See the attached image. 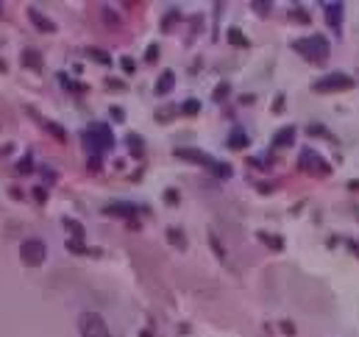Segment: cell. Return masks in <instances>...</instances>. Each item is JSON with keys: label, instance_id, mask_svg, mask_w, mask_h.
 <instances>
[{"label": "cell", "instance_id": "cell-1", "mask_svg": "<svg viewBox=\"0 0 359 337\" xmlns=\"http://www.w3.org/2000/svg\"><path fill=\"white\" fill-rule=\"evenodd\" d=\"M292 48H295L301 56H306L309 62H315V64H323L326 59H329V42H326L323 36H306V39H298V42H292Z\"/></svg>", "mask_w": 359, "mask_h": 337}, {"label": "cell", "instance_id": "cell-2", "mask_svg": "<svg viewBox=\"0 0 359 337\" xmlns=\"http://www.w3.org/2000/svg\"><path fill=\"white\" fill-rule=\"evenodd\" d=\"M78 329H81V337H112L106 321L98 312H81L78 315Z\"/></svg>", "mask_w": 359, "mask_h": 337}, {"label": "cell", "instance_id": "cell-3", "mask_svg": "<svg viewBox=\"0 0 359 337\" xmlns=\"http://www.w3.org/2000/svg\"><path fill=\"white\" fill-rule=\"evenodd\" d=\"M45 256H48V248H45V243H42V240L31 237V240H25V243L20 246V259L25 262V265H31V267L42 265V262H45Z\"/></svg>", "mask_w": 359, "mask_h": 337}, {"label": "cell", "instance_id": "cell-4", "mask_svg": "<svg viewBox=\"0 0 359 337\" xmlns=\"http://www.w3.org/2000/svg\"><path fill=\"white\" fill-rule=\"evenodd\" d=\"M354 86V78L345 76V73H331V76H323L315 81V92H343V89H351Z\"/></svg>", "mask_w": 359, "mask_h": 337}, {"label": "cell", "instance_id": "cell-5", "mask_svg": "<svg viewBox=\"0 0 359 337\" xmlns=\"http://www.w3.org/2000/svg\"><path fill=\"white\" fill-rule=\"evenodd\" d=\"M84 140L92 142L95 151H106V148L114 145V134H112V128L106 126V123H95V126H89V131H86Z\"/></svg>", "mask_w": 359, "mask_h": 337}, {"label": "cell", "instance_id": "cell-6", "mask_svg": "<svg viewBox=\"0 0 359 337\" xmlns=\"http://www.w3.org/2000/svg\"><path fill=\"white\" fill-rule=\"evenodd\" d=\"M106 215H114V218H137V206L134 204H123V201H117V204H109L106 206Z\"/></svg>", "mask_w": 359, "mask_h": 337}, {"label": "cell", "instance_id": "cell-7", "mask_svg": "<svg viewBox=\"0 0 359 337\" xmlns=\"http://www.w3.org/2000/svg\"><path fill=\"white\" fill-rule=\"evenodd\" d=\"M22 67H28V70H42V53L34 48H25L22 50Z\"/></svg>", "mask_w": 359, "mask_h": 337}, {"label": "cell", "instance_id": "cell-8", "mask_svg": "<svg viewBox=\"0 0 359 337\" xmlns=\"http://www.w3.org/2000/svg\"><path fill=\"white\" fill-rule=\"evenodd\" d=\"M28 17H31V22H34L36 28H39V31H45V34H48V31H56V25H53V22H50L45 14H39L36 8H28Z\"/></svg>", "mask_w": 359, "mask_h": 337}, {"label": "cell", "instance_id": "cell-9", "mask_svg": "<svg viewBox=\"0 0 359 337\" xmlns=\"http://www.w3.org/2000/svg\"><path fill=\"white\" fill-rule=\"evenodd\" d=\"M292 142H295V128L292 126L282 128V131L273 137V148H284V145H292Z\"/></svg>", "mask_w": 359, "mask_h": 337}, {"label": "cell", "instance_id": "cell-10", "mask_svg": "<svg viewBox=\"0 0 359 337\" xmlns=\"http://www.w3.org/2000/svg\"><path fill=\"white\" fill-rule=\"evenodd\" d=\"M173 84H176L173 70H164L162 76H159V81H156V92H159V95H167V92L173 89Z\"/></svg>", "mask_w": 359, "mask_h": 337}, {"label": "cell", "instance_id": "cell-11", "mask_svg": "<svg viewBox=\"0 0 359 337\" xmlns=\"http://www.w3.org/2000/svg\"><path fill=\"white\" fill-rule=\"evenodd\" d=\"M301 168H320L323 173H329V165H326V162L320 159V156L309 154V151H306V154L301 156Z\"/></svg>", "mask_w": 359, "mask_h": 337}, {"label": "cell", "instance_id": "cell-12", "mask_svg": "<svg viewBox=\"0 0 359 337\" xmlns=\"http://www.w3.org/2000/svg\"><path fill=\"white\" fill-rule=\"evenodd\" d=\"M326 14H329V25L340 28V14H343V6H340V3H326Z\"/></svg>", "mask_w": 359, "mask_h": 337}, {"label": "cell", "instance_id": "cell-13", "mask_svg": "<svg viewBox=\"0 0 359 337\" xmlns=\"http://www.w3.org/2000/svg\"><path fill=\"white\" fill-rule=\"evenodd\" d=\"M248 145V134L242 131H231V137H228V148H234V151H239V148Z\"/></svg>", "mask_w": 359, "mask_h": 337}, {"label": "cell", "instance_id": "cell-14", "mask_svg": "<svg viewBox=\"0 0 359 337\" xmlns=\"http://www.w3.org/2000/svg\"><path fill=\"white\" fill-rule=\"evenodd\" d=\"M228 39H231L234 45H239V48H245V45H248L245 34H242V31H239V28H228Z\"/></svg>", "mask_w": 359, "mask_h": 337}, {"label": "cell", "instance_id": "cell-15", "mask_svg": "<svg viewBox=\"0 0 359 337\" xmlns=\"http://www.w3.org/2000/svg\"><path fill=\"white\" fill-rule=\"evenodd\" d=\"M86 53H89L92 59H98L100 64H112V56H109L106 50H100V48H89V50H86Z\"/></svg>", "mask_w": 359, "mask_h": 337}, {"label": "cell", "instance_id": "cell-16", "mask_svg": "<svg viewBox=\"0 0 359 337\" xmlns=\"http://www.w3.org/2000/svg\"><path fill=\"white\" fill-rule=\"evenodd\" d=\"M259 237H262V240H265V243H268V246H270V248H273V251H282V248H284L282 237H270V234H265V232H262V234H259Z\"/></svg>", "mask_w": 359, "mask_h": 337}, {"label": "cell", "instance_id": "cell-17", "mask_svg": "<svg viewBox=\"0 0 359 337\" xmlns=\"http://www.w3.org/2000/svg\"><path fill=\"white\" fill-rule=\"evenodd\" d=\"M167 237H170V243L176 248H184V234L178 232V229H167Z\"/></svg>", "mask_w": 359, "mask_h": 337}, {"label": "cell", "instance_id": "cell-18", "mask_svg": "<svg viewBox=\"0 0 359 337\" xmlns=\"http://www.w3.org/2000/svg\"><path fill=\"white\" fill-rule=\"evenodd\" d=\"M198 109H201V103H198L195 98L184 100V106H181V112H184V114H198Z\"/></svg>", "mask_w": 359, "mask_h": 337}, {"label": "cell", "instance_id": "cell-19", "mask_svg": "<svg viewBox=\"0 0 359 337\" xmlns=\"http://www.w3.org/2000/svg\"><path fill=\"white\" fill-rule=\"evenodd\" d=\"M64 226H67V229H70L72 234H75V240H84V229H81V226H78L75 220H64Z\"/></svg>", "mask_w": 359, "mask_h": 337}, {"label": "cell", "instance_id": "cell-20", "mask_svg": "<svg viewBox=\"0 0 359 337\" xmlns=\"http://www.w3.org/2000/svg\"><path fill=\"white\" fill-rule=\"evenodd\" d=\"M45 128H48V131L53 134L56 140H64V131H62V126H59V123H45Z\"/></svg>", "mask_w": 359, "mask_h": 337}, {"label": "cell", "instance_id": "cell-21", "mask_svg": "<svg viewBox=\"0 0 359 337\" xmlns=\"http://www.w3.org/2000/svg\"><path fill=\"white\" fill-rule=\"evenodd\" d=\"M31 168H34V162H31V156H25V159L17 165V173H22V176H25V173H31Z\"/></svg>", "mask_w": 359, "mask_h": 337}, {"label": "cell", "instance_id": "cell-22", "mask_svg": "<svg viewBox=\"0 0 359 337\" xmlns=\"http://www.w3.org/2000/svg\"><path fill=\"white\" fill-rule=\"evenodd\" d=\"M128 145L134 148L131 154H142V151H140V148H142V140H140V137H134V134H131V137H128Z\"/></svg>", "mask_w": 359, "mask_h": 337}, {"label": "cell", "instance_id": "cell-23", "mask_svg": "<svg viewBox=\"0 0 359 337\" xmlns=\"http://www.w3.org/2000/svg\"><path fill=\"white\" fill-rule=\"evenodd\" d=\"M225 95H228V84H220L217 89H215V95H212V98H215V100H223Z\"/></svg>", "mask_w": 359, "mask_h": 337}, {"label": "cell", "instance_id": "cell-24", "mask_svg": "<svg viewBox=\"0 0 359 337\" xmlns=\"http://www.w3.org/2000/svg\"><path fill=\"white\" fill-rule=\"evenodd\" d=\"M67 248H70V251H75V253H86V248L81 246L78 240H67Z\"/></svg>", "mask_w": 359, "mask_h": 337}, {"label": "cell", "instance_id": "cell-25", "mask_svg": "<svg viewBox=\"0 0 359 337\" xmlns=\"http://www.w3.org/2000/svg\"><path fill=\"white\" fill-rule=\"evenodd\" d=\"M156 56H159V45H150L148 53H145V59H148V62H156Z\"/></svg>", "mask_w": 359, "mask_h": 337}, {"label": "cell", "instance_id": "cell-26", "mask_svg": "<svg viewBox=\"0 0 359 337\" xmlns=\"http://www.w3.org/2000/svg\"><path fill=\"white\" fill-rule=\"evenodd\" d=\"M292 17H295L298 22H309V14H306L303 8H295V11H292Z\"/></svg>", "mask_w": 359, "mask_h": 337}, {"label": "cell", "instance_id": "cell-27", "mask_svg": "<svg viewBox=\"0 0 359 337\" xmlns=\"http://www.w3.org/2000/svg\"><path fill=\"white\" fill-rule=\"evenodd\" d=\"M123 70H126V73H134V59H123Z\"/></svg>", "mask_w": 359, "mask_h": 337}, {"label": "cell", "instance_id": "cell-28", "mask_svg": "<svg viewBox=\"0 0 359 337\" xmlns=\"http://www.w3.org/2000/svg\"><path fill=\"white\" fill-rule=\"evenodd\" d=\"M103 14H106V22H109V25H112V22H114V25H117V14H112V11H109V8H103Z\"/></svg>", "mask_w": 359, "mask_h": 337}, {"label": "cell", "instance_id": "cell-29", "mask_svg": "<svg viewBox=\"0 0 359 337\" xmlns=\"http://www.w3.org/2000/svg\"><path fill=\"white\" fill-rule=\"evenodd\" d=\"M106 84H109V86H117V89H126V84H123V81H117V78H109Z\"/></svg>", "mask_w": 359, "mask_h": 337}, {"label": "cell", "instance_id": "cell-30", "mask_svg": "<svg viewBox=\"0 0 359 337\" xmlns=\"http://www.w3.org/2000/svg\"><path fill=\"white\" fill-rule=\"evenodd\" d=\"M212 246H215V251H217L220 256H225V251H223V248H220V243H217V237H215V234H212Z\"/></svg>", "mask_w": 359, "mask_h": 337}, {"label": "cell", "instance_id": "cell-31", "mask_svg": "<svg viewBox=\"0 0 359 337\" xmlns=\"http://www.w3.org/2000/svg\"><path fill=\"white\" fill-rule=\"evenodd\" d=\"M34 195H36V201H39V204H42L45 198H48V195H45V190H42V187H36V190H34Z\"/></svg>", "mask_w": 359, "mask_h": 337}, {"label": "cell", "instance_id": "cell-32", "mask_svg": "<svg viewBox=\"0 0 359 337\" xmlns=\"http://www.w3.org/2000/svg\"><path fill=\"white\" fill-rule=\"evenodd\" d=\"M273 109H276V112H284V98H282V95L276 98V106H273Z\"/></svg>", "mask_w": 359, "mask_h": 337}, {"label": "cell", "instance_id": "cell-33", "mask_svg": "<svg viewBox=\"0 0 359 337\" xmlns=\"http://www.w3.org/2000/svg\"><path fill=\"white\" fill-rule=\"evenodd\" d=\"M254 8H256V11H259V14H265V11H268V3H254Z\"/></svg>", "mask_w": 359, "mask_h": 337}, {"label": "cell", "instance_id": "cell-34", "mask_svg": "<svg viewBox=\"0 0 359 337\" xmlns=\"http://www.w3.org/2000/svg\"><path fill=\"white\" fill-rule=\"evenodd\" d=\"M167 201H170V204H176V201H178V192H176V190H167Z\"/></svg>", "mask_w": 359, "mask_h": 337}, {"label": "cell", "instance_id": "cell-35", "mask_svg": "<svg viewBox=\"0 0 359 337\" xmlns=\"http://www.w3.org/2000/svg\"><path fill=\"white\" fill-rule=\"evenodd\" d=\"M112 117H114V120H123L126 114H123V109H112Z\"/></svg>", "mask_w": 359, "mask_h": 337}, {"label": "cell", "instance_id": "cell-36", "mask_svg": "<svg viewBox=\"0 0 359 337\" xmlns=\"http://www.w3.org/2000/svg\"><path fill=\"white\" fill-rule=\"evenodd\" d=\"M284 326V332H287V335H295V326H292V323H282Z\"/></svg>", "mask_w": 359, "mask_h": 337}]
</instances>
